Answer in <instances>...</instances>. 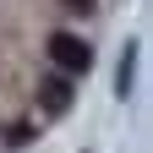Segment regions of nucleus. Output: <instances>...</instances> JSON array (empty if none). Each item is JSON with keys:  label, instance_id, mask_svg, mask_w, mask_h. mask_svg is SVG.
<instances>
[{"label": "nucleus", "instance_id": "f257e3e1", "mask_svg": "<svg viewBox=\"0 0 153 153\" xmlns=\"http://www.w3.org/2000/svg\"><path fill=\"white\" fill-rule=\"evenodd\" d=\"M49 60L60 66L66 76H82V71L93 66V49H88L76 33H49Z\"/></svg>", "mask_w": 153, "mask_h": 153}, {"label": "nucleus", "instance_id": "f03ea898", "mask_svg": "<svg viewBox=\"0 0 153 153\" xmlns=\"http://www.w3.org/2000/svg\"><path fill=\"white\" fill-rule=\"evenodd\" d=\"M38 104H44L49 115H60L71 104V82H66V76H44V82H38Z\"/></svg>", "mask_w": 153, "mask_h": 153}, {"label": "nucleus", "instance_id": "7ed1b4c3", "mask_svg": "<svg viewBox=\"0 0 153 153\" xmlns=\"http://www.w3.org/2000/svg\"><path fill=\"white\" fill-rule=\"evenodd\" d=\"M66 6H71V11H93V0H66Z\"/></svg>", "mask_w": 153, "mask_h": 153}]
</instances>
